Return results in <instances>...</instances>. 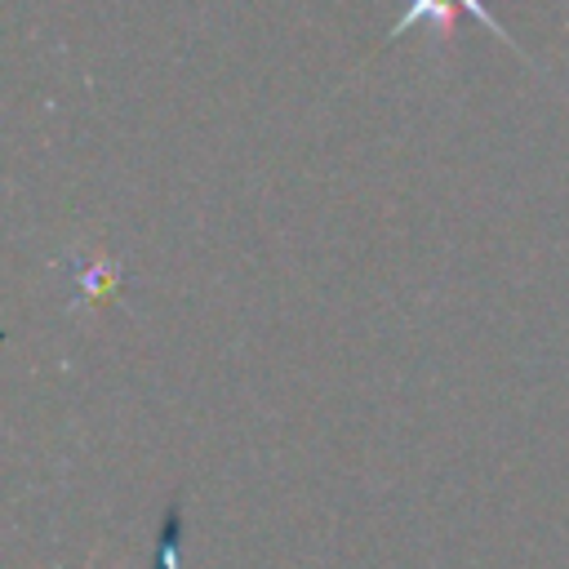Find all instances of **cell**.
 <instances>
[{"label":"cell","instance_id":"6da1fadb","mask_svg":"<svg viewBox=\"0 0 569 569\" xmlns=\"http://www.w3.org/2000/svg\"><path fill=\"white\" fill-rule=\"evenodd\" d=\"M462 13H467V18H476V22H480L489 36H498L502 44H511L520 58H529V53L516 44V36H511V31L498 22V13H493L485 0H409L405 18H400V22L387 31V40H400V36H405L409 27H418V22H422V27H431V31H436V40H453V36H458Z\"/></svg>","mask_w":569,"mask_h":569}]
</instances>
